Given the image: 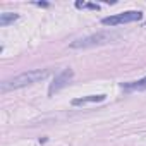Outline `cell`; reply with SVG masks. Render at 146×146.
Listing matches in <instances>:
<instances>
[{"label": "cell", "instance_id": "4", "mask_svg": "<svg viewBox=\"0 0 146 146\" xmlns=\"http://www.w3.org/2000/svg\"><path fill=\"white\" fill-rule=\"evenodd\" d=\"M74 78V70H72L70 67H67V69H64L58 76H55V79H53V83L50 84V88H48V95H53V93H57V91H60L62 88H65L69 83H70V79Z\"/></svg>", "mask_w": 146, "mask_h": 146}, {"label": "cell", "instance_id": "5", "mask_svg": "<svg viewBox=\"0 0 146 146\" xmlns=\"http://www.w3.org/2000/svg\"><path fill=\"white\" fill-rule=\"evenodd\" d=\"M103 100H105V95H88V96H81V98L72 100V105L79 107V105H88V103H98Z\"/></svg>", "mask_w": 146, "mask_h": 146}, {"label": "cell", "instance_id": "8", "mask_svg": "<svg viewBox=\"0 0 146 146\" xmlns=\"http://www.w3.org/2000/svg\"><path fill=\"white\" fill-rule=\"evenodd\" d=\"M36 5H40V7H48L46 2H36Z\"/></svg>", "mask_w": 146, "mask_h": 146}, {"label": "cell", "instance_id": "3", "mask_svg": "<svg viewBox=\"0 0 146 146\" xmlns=\"http://www.w3.org/2000/svg\"><path fill=\"white\" fill-rule=\"evenodd\" d=\"M143 17V14L139 11H127V12H120L115 16H108L102 19L103 26H120V24H129V23H136Z\"/></svg>", "mask_w": 146, "mask_h": 146}, {"label": "cell", "instance_id": "7", "mask_svg": "<svg viewBox=\"0 0 146 146\" xmlns=\"http://www.w3.org/2000/svg\"><path fill=\"white\" fill-rule=\"evenodd\" d=\"M17 19H19V14H16V12H4V14H0V26L5 28V26L12 24Z\"/></svg>", "mask_w": 146, "mask_h": 146}, {"label": "cell", "instance_id": "2", "mask_svg": "<svg viewBox=\"0 0 146 146\" xmlns=\"http://www.w3.org/2000/svg\"><path fill=\"white\" fill-rule=\"evenodd\" d=\"M120 38V33L115 31H98L93 35H88L84 38H79L76 41H72L69 46L72 50H84V48H93V46H102V45H108L113 43Z\"/></svg>", "mask_w": 146, "mask_h": 146}, {"label": "cell", "instance_id": "6", "mask_svg": "<svg viewBox=\"0 0 146 146\" xmlns=\"http://www.w3.org/2000/svg\"><path fill=\"white\" fill-rule=\"evenodd\" d=\"M122 90L124 91H144L146 90V78L137 79V81H131V83H122Z\"/></svg>", "mask_w": 146, "mask_h": 146}, {"label": "cell", "instance_id": "1", "mask_svg": "<svg viewBox=\"0 0 146 146\" xmlns=\"http://www.w3.org/2000/svg\"><path fill=\"white\" fill-rule=\"evenodd\" d=\"M52 76V70L50 69H35V70H28V72H23V74H17L11 79H5L2 84H0V91L2 93H7V91H14V90H21V88H26V86H31V84H36V83H41L45 81L46 78Z\"/></svg>", "mask_w": 146, "mask_h": 146}]
</instances>
